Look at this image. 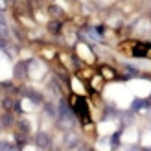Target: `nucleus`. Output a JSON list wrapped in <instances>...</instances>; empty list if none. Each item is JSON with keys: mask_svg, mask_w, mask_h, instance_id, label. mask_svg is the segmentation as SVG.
Listing matches in <instances>:
<instances>
[{"mask_svg": "<svg viewBox=\"0 0 151 151\" xmlns=\"http://www.w3.org/2000/svg\"><path fill=\"white\" fill-rule=\"evenodd\" d=\"M15 105H17V103H15V101L11 100V98H4V101H2V107H4L6 111H11V109H15Z\"/></svg>", "mask_w": 151, "mask_h": 151, "instance_id": "423d86ee", "label": "nucleus"}, {"mask_svg": "<svg viewBox=\"0 0 151 151\" xmlns=\"http://www.w3.org/2000/svg\"><path fill=\"white\" fill-rule=\"evenodd\" d=\"M0 151H11V146L6 142H0Z\"/></svg>", "mask_w": 151, "mask_h": 151, "instance_id": "f8f14e48", "label": "nucleus"}, {"mask_svg": "<svg viewBox=\"0 0 151 151\" xmlns=\"http://www.w3.org/2000/svg\"><path fill=\"white\" fill-rule=\"evenodd\" d=\"M24 92L28 94V98L32 100L33 103H41L42 101V98H41V94H37V92H33V90H24Z\"/></svg>", "mask_w": 151, "mask_h": 151, "instance_id": "39448f33", "label": "nucleus"}, {"mask_svg": "<svg viewBox=\"0 0 151 151\" xmlns=\"http://www.w3.org/2000/svg\"><path fill=\"white\" fill-rule=\"evenodd\" d=\"M44 111H46V114L52 116V118H55V116H57V111H55V107H54L52 103H46V105H44Z\"/></svg>", "mask_w": 151, "mask_h": 151, "instance_id": "0eeeda50", "label": "nucleus"}, {"mask_svg": "<svg viewBox=\"0 0 151 151\" xmlns=\"http://www.w3.org/2000/svg\"><path fill=\"white\" fill-rule=\"evenodd\" d=\"M26 70H28V65L26 63H19L17 66H15V78H24L26 76Z\"/></svg>", "mask_w": 151, "mask_h": 151, "instance_id": "20e7f679", "label": "nucleus"}, {"mask_svg": "<svg viewBox=\"0 0 151 151\" xmlns=\"http://www.w3.org/2000/svg\"><path fill=\"white\" fill-rule=\"evenodd\" d=\"M35 144L39 146L41 149H46L50 147V137L46 133H37V137H35Z\"/></svg>", "mask_w": 151, "mask_h": 151, "instance_id": "f03ea898", "label": "nucleus"}, {"mask_svg": "<svg viewBox=\"0 0 151 151\" xmlns=\"http://www.w3.org/2000/svg\"><path fill=\"white\" fill-rule=\"evenodd\" d=\"M0 37H2V39H7V37H9V29H7L2 22H0Z\"/></svg>", "mask_w": 151, "mask_h": 151, "instance_id": "9b49d317", "label": "nucleus"}, {"mask_svg": "<svg viewBox=\"0 0 151 151\" xmlns=\"http://www.w3.org/2000/svg\"><path fill=\"white\" fill-rule=\"evenodd\" d=\"M76 112H78L81 118L88 116V109H87V103H85L83 98H78V100H76Z\"/></svg>", "mask_w": 151, "mask_h": 151, "instance_id": "f257e3e1", "label": "nucleus"}, {"mask_svg": "<svg viewBox=\"0 0 151 151\" xmlns=\"http://www.w3.org/2000/svg\"><path fill=\"white\" fill-rule=\"evenodd\" d=\"M19 129H20L22 133H28V131H29V124L26 122V120H20V122H19Z\"/></svg>", "mask_w": 151, "mask_h": 151, "instance_id": "9d476101", "label": "nucleus"}, {"mask_svg": "<svg viewBox=\"0 0 151 151\" xmlns=\"http://www.w3.org/2000/svg\"><path fill=\"white\" fill-rule=\"evenodd\" d=\"M142 151H147V149H142Z\"/></svg>", "mask_w": 151, "mask_h": 151, "instance_id": "ddd939ff", "label": "nucleus"}, {"mask_svg": "<svg viewBox=\"0 0 151 151\" xmlns=\"http://www.w3.org/2000/svg\"><path fill=\"white\" fill-rule=\"evenodd\" d=\"M76 146H79L78 137H76L74 133H68V134L65 137V147H76Z\"/></svg>", "mask_w": 151, "mask_h": 151, "instance_id": "7ed1b4c3", "label": "nucleus"}, {"mask_svg": "<svg viewBox=\"0 0 151 151\" xmlns=\"http://www.w3.org/2000/svg\"><path fill=\"white\" fill-rule=\"evenodd\" d=\"M48 11L54 15V17H61V15H63V11L59 9V6H50V9H48Z\"/></svg>", "mask_w": 151, "mask_h": 151, "instance_id": "1a4fd4ad", "label": "nucleus"}, {"mask_svg": "<svg viewBox=\"0 0 151 151\" xmlns=\"http://www.w3.org/2000/svg\"><path fill=\"white\" fill-rule=\"evenodd\" d=\"M59 28H61V24H59L57 20H52L50 24H48V29H50L52 33H57V32H59Z\"/></svg>", "mask_w": 151, "mask_h": 151, "instance_id": "6e6552de", "label": "nucleus"}]
</instances>
